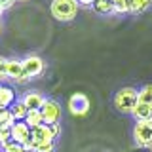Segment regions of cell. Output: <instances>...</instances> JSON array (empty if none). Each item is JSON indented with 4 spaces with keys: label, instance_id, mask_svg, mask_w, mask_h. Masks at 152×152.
Masks as SVG:
<instances>
[{
    "label": "cell",
    "instance_id": "6da1fadb",
    "mask_svg": "<svg viewBox=\"0 0 152 152\" xmlns=\"http://www.w3.org/2000/svg\"><path fill=\"white\" fill-rule=\"evenodd\" d=\"M78 2L76 0H51L50 4V12L57 21L61 23H69L78 15Z\"/></svg>",
    "mask_w": 152,
    "mask_h": 152
},
{
    "label": "cell",
    "instance_id": "7a4b0ae2",
    "mask_svg": "<svg viewBox=\"0 0 152 152\" xmlns=\"http://www.w3.org/2000/svg\"><path fill=\"white\" fill-rule=\"evenodd\" d=\"M112 103L116 107L118 112L122 114H131L133 107L137 104V88L133 86H126V88H120L112 97Z\"/></svg>",
    "mask_w": 152,
    "mask_h": 152
},
{
    "label": "cell",
    "instance_id": "3957f363",
    "mask_svg": "<svg viewBox=\"0 0 152 152\" xmlns=\"http://www.w3.org/2000/svg\"><path fill=\"white\" fill-rule=\"evenodd\" d=\"M133 141L139 148H152V120L135 122L133 126Z\"/></svg>",
    "mask_w": 152,
    "mask_h": 152
},
{
    "label": "cell",
    "instance_id": "277c9868",
    "mask_svg": "<svg viewBox=\"0 0 152 152\" xmlns=\"http://www.w3.org/2000/svg\"><path fill=\"white\" fill-rule=\"evenodd\" d=\"M40 114L46 126H53V124H61V116H63V108L55 99H46L44 104L40 107Z\"/></svg>",
    "mask_w": 152,
    "mask_h": 152
},
{
    "label": "cell",
    "instance_id": "5b68a950",
    "mask_svg": "<svg viewBox=\"0 0 152 152\" xmlns=\"http://www.w3.org/2000/svg\"><path fill=\"white\" fill-rule=\"evenodd\" d=\"M69 112L72 114V116H86V114L89 112V107H91V103H89V97L84 93H72L69 97Z\"/></svg>",
    "mask_w": 152,
    "mask_h": 152
},
{
    "label": "cell",
    "instance_id": "8992f818",
    "mask_svg": "<svg viewBox=\"0 0 152 152\" xmlns=\"http://www.w3.org/2000/svg\"><path fill=\"white\" fill-rule=\"evenodd\" d=\"M21 63H23V70H25V74H27L28 80L40 76L42 72H44V69H46L44 59H42L40 55H34V53L27 55L25 59H21Z\"/></svg>",
    "mask_w": 152,
    "mask_h": 152
},
{
    "label": "cell",
    "instance_id": "52a82bcc",
    "mask_svg": "<svg viewBox=\"0 0 152 152\" xmlns=\"http://www.w3.org/2000/svg\"><path fill=\"white\" fill-rule=\"evenodd\" d=\"M31 141H32V150H34V146H38V145L55 142V137H53V133H51V127L46 126V124H42V126L31 129Z\"/></svg>",
    "mask_w": 152,
    "mask_h": 152
},
{
    "label": "cell",
    "instance_id": "ba28073f",
    "mask_svg": "<svg viewBox=\"0 0 152 152\" xmlns=\"http://www.w3.org/2000/svg\"><path fill=\"white\" fill-rule=\"evenodd\" d=\"M6 74H8V80L12 82H17V84H23L27 82V74L23 70V63L21 59H8V65H6Z\"/></svg>",
    "mask_w": 152,
    "mask_h": 152
},
{
    "label": "cell",
    "instance_id": "9c48e42d",
    "mask_svg": "<svg viewBox=\"0 0 152 152\" xmlns=\"http://www.w3.org/2000/svg\"><path fill=\"white\" fill-rule=\"evenodd\" d=\"M10 137H12V141L19 142V145H25L31 139V127L25 122H15L10 129Z\"/></svg>",
    "mask_w": 152,
    "mask_h": 152
},
{
    "label": "cell",
    "instance_id": "30bf717a",
    "mask_svg": "<svg viewBox=\"0 0 152 152\" xmlns=\"http://www.w3.org/2000/svg\"><path fill=\"white\" fill-rule=\"evenodd\" d=\"M46 97L40 91H27L21 97V103L27 107V110H40V107L44 104Z\"/></svg>",
    "mask_w": 152,
    "mask_h": 152
},
{
    "label": "cell",
    "instance_id": "8fae6325",
    "mask_svg": "<svg viewBox=\"0 0 152 152\" xmlns=\"http://www.w3.org/2000/svg\"><path fill=\"white\" fill-rule=\"evenodd\" d=\"M15 101V89L8 84H0V108H10Z\"/></svg>",
    "mask_w": 152,
    "mask_h": 152
},
{
    "label": "cell",
    "instance_id": "7c38bea8",
    "mask_svg": "<svg viewBox=\"0 0 152 152\" xmlns=\"http://www.w3.org/2000/svg\"><path fill=\"white\" fill-rule=\"evenodd\" d=\"M129 116L135 118V122H142V120H152V107L148 104H142V103H137L133 107V110Z\"/></svg>",
    "mask_w": 152,
    "mask_h": 152
},
{
    "label": "cell",
    "instance_id": "4fadbf2b",
    "mask_svg": "<svg viewBox=\"0 0 152 152\" xmlns=\"http://www.w3.org/2000/svg\"><path fill=\"white\" fill-rule=\"evenodd\" d=\"M91 8L97 13H101V15H112L114 13V4L110 0H95L91 4Z\"/></svg>",
    "mask_w": 152,
    "mask_h": 152
},
{
    "label": "cell",
    "instance_id": "5bb4252c",
    "mask_svg": "<svg viewBox=\"0 0 152 152\" xmlns=\"http://www.w3.org/2000/svg\"><path fill=\"white\" fill-rule=\"evenodd\" d=\"M152 6V0H127L129 13H142Z\"/></svg>",
    "mask_w": 152,
    "mask_h": 152
},
{
    "label": "cell",
    "instance_id": "9a60e30c",
    "mask_svg": "<svg viewBox=\"0 0 152 152\" xmlns=\"http://www.w3.org/2000/svg\"><path fill=\"white\" fill-rule=\"evenodd\" d=\"M137 103L152 107V84H145L142 88L137 89Z\"/></svg>",
    "mask_w": 152,
    "mask_h": 152
},
{
    "label": "cell",
    "instance_id": "2e32d148",
    "mask_svg": "<svg viewBox=\"0 0 152 152\" xmlns=\"http://www.w3.org/2000/svg\"><path fill=\"white\" fill-rule=\"evenodd\" d=\"M10 112H12V116H13V120H15V122H23L28 110H27L25 104L21 103V99H17V101L13 103L12 107H10Z\"/></svg>",
    "mask_w": 152,
    "mask_h": 152
},
{
    "label": "cell",
    "instance_id": "e0dca14e",
    "mask_svg": "<svg viewBox=\"0 0 152 152\" xmlns=\"http://www.w3.org/2000/svg\"><path fill=\"white\" fill-rule=\"evenodd\" d=\"M27 124L31 129H34V127H38V126H42L44 124V120H42V114H40V110H28L27 112V116H25V120H23Z\"/></svg>",
    "mask_w": 152,
    "mask_h": 152
},
{
    "label": "cell",
    "instance_id": "ac0fdd59",
    "mask_svg": "<svg viewBox=\"0 0 152 152\" xmlns=\"http://www.w3.org/2000/svg\"><path fill=\"white\" fill-rule=\"evenodd\" d=\"M13 124H15V120H13L10 108H0V126H10L12 127Z\"/></svg>",
    "mask_w": 152,
    "mask_h": 152
},
{
    "label": "cell",
    "instance_id": "d6986e66",
    "mask_svg": "<svg viewBox=\"0 0 152 152\" xmlns=\"http://www.w3.org/2000/svg\"><path fill=\"white\" fill-rule=\"evenodd\" d=\"M0 150L2 152H27L25 148H23V145H19V142H15V141H8L6 145L0 146Z\"/></svg>",
    "mask_w": 152,
    "mask_h": 152
},
{
    "label": "cell",
    "instance_id": "ffe728a7",
    "mask_svg": "<svg viewBox=\"0 0 152 152\" xmlns=\"http://www.w3.org/2000/svg\"><path fill=\"white\" fill-rule=\"evenodd\" d=\"M114 4V13H129L127 10V0H110Z\"/></svg>",
    "mask_w": 152,
    "mask_h": 152
},
{
    "label": "cell",
    "instance_id": "44dd1931",
    "mask_svg": "<svg viewBox=\"0 0 152 152\" xmlns=\"http://www.w3.org/2000/svg\"><path fill=\"white\" fill-rule=\"evenodd\" d=\"M10 129H12L10 126H0V146L6 145L8 141H12V137H10Z\"/></svg>",
    "mask_w": 152,
    "mask_h": 152
},
{
    "label": "cell",
    "instance_id": "7402d4cb",
    "mask_svg": "<svg viewBox=\"0 0 152 152\" xmlns=\"http://www.w3.org/2000/svg\"><path fill=\"white\" fill-rule=\"evenodd\" d=\"M32 152H55V142H44V145L34 146Z\"/></svg>",
    "mask_w": 152,
    "mask_h": 152
},
{
    "label": "cell",
    "instance_id": "603a6c76",
    "mask_svg": "<svg viewBox=\"0 0 152 152\" xmlns=\"http://www.w3.org/2000/svg\"><path fill=\"white\" fill-rule=\"evenodd\" d=\"M6 65H8V59L6 57H0V84H4L8 80V74H6Z\"/></svg>",
    "mask_w": 152,
    "mask_h": 152
},
{
    "label": "cell",
    "instance_id": "cb8c5ba5",
    "mask_svg": "<svg viewBox=\"0 0 152 152\" xmlns=\"http://www.w3.org/2000/svg\"><path fill=\"white\" fill-rule=\"evenodd\" d=\"M13 4H15V0H0V8H2V12H4V10H10Z\"/></svg>",
    "mask_w": 152,
    "mask_h": 152
},
{
    "label": "cell",
    "instance_id": "d4e9b609",
    "mask_svg": "<svg viewBox=\"0 0 152 152\" xmlns=\"http://www.w3.org/2000/svg\"><path fill=\"white\" fill-rule=\"evenodd\" d=\"M51 127V133H53V137L57 139V137L61 135V124H53V126H50Z\"/></svg>",
    "mask_w": 152,
    "mask_h": 152
},
{
    "label": "cell",
    "instance_id": "484cf974",
    "mask_svg": "<svg viewBox=\"0 0 152 152\" xmlns=\"http://www.w3.org/2000/svg\"><path fill=\"white\" fill-rule=\"evenodd\" d=\"M76 2H78V6H91L95 0H76Z\"/></svg>",
    "mask_w": 152,
    "mask_h": 152
},
{
    "label": "cell",
    "instance_id": "4316f807",
    "mask_svg": "<svg viewBox=\"0 0 152 152\" xmlns=\"http://www.w3.org/2000/svg\"><path fill=\"white\" fill-rule=\"evenodd\" d=\"M0 32H2V21H0Z\"/></svg>",
    "mask_w": 152,
    "mask_h": 152
},
{
    "label": "cell",
    "instance_id": "83f0119b",
    "mask_svg": "<svg viewBox=\"0 0 152 152\" xmlns=\"http://www.w3.org/2000/svg\"><path fill=\"white\" fill-rule=\"evenodd\" d=\"M15 2H27V0H15Z\"/></svg>",
    "mask_w": 152,
    "mask_h": 152
},
{
    "label": "cell",
    "instance_id": "f1b7e54d",
    "mask_svg": "<svg viewBox=\"0 0 152 152\" xmlns=\"http://www.w3.org/2000/svg\"><path fill=\"white\" fill-rule=\"evenodd\" d=\"M0 15H2V8H0Z\"/></svg>",
    "mask_w": 152,
    "mask_h": 152
},
{
    "label": "cell",
    "instance_id": "f546056e",
    "mask_svg": "<svg viewBox=\"0 0 152 152\" xmlns=\"http://www.w3.org/2000/svg\"><path fill=\"white\" fill-rule=\"evenodd\" d=\"M0 152H2V150H0Z\"/></svg>",
    "mask_w": 152,
    "mask_h": 152
},
{
    "label": "cell",
    "instance_id": "4dcf8cb0",
    "mask_svg": "<svg viewBox=\"0 0 152 152\" xmlns=\"http://www.w3.org/2000/svg\"><path fill=\"white\" fill-rule=\"evenodd\" d=\"M150 150H152V148H150Z\"/></svg>",
    "mask_w": 152,
    "mask_h": 152
}]
</instances>
